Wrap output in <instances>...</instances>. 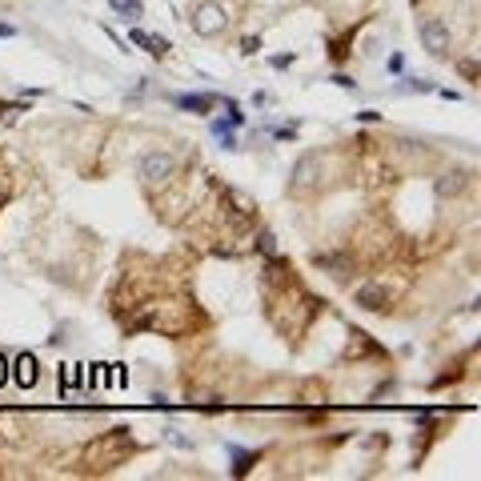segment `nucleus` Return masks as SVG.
Returning <instances> with one entry per match:
<instances>
[{
	"label": "nucleus",
	"instance_id": "obj_1",
	"mask_svg": "<svg viewBox=\"0 0 481 481\" xmlns=\"http://www.w3.org/2000/svg\"><path fill=\"white\" fill-rule=\"evenodd\" d=\"M133 449H137V441H133V429H113V434H105L100 441H92L89 449H85V458L89 465H100V469H113L120 465L125 458H133Z\"/></svg>",
	"mask_w": 481,
	"mask_h": 481
},
{
	"label": "nucleus",
	"instance_id": "obj_2",
	"mask_svg": "<svg viewBox=\"0 0 481 481\" xmlns=\"http://www.w3.org/2000/svg\"><path fill=\"white\" fill-rule=\"evenodd\" d=\"M417 36H421V48H429L434 56H449V28H445V21L425 17L417 24Z\"/></svg>",
	"mask_w": 481,
	"mask_h": 481
},
{
	"label": "nucleus",
	"instance_id": "obj_3",
	"mask_svg": "<svg viewBox=\"0 0 481 481\" xmlns=\"http://www.w3.org/2000/svg\"><path fill=\"white\" fill-rule=\"evenodd\" d=\"M169 177H173V157H169V153L153 149V153L140 157V181L145 184H164Z\"/></svg>",
	"mask_w": 481,
	"mask_h": 481
},
{
	"label": "nucleus",
	"instance_id": "obj_4",
	"mask_svg": "<svg viewBox=\"0 0 481 481\" xmlns=\"http://www.w3.org/2000/svg\"><path fill=\"white\" fill-rule=\"evenodd\" d=\"M193 28H197L201 36H217V32L225 28V8H221V4H201L197 17H193Z\"/></svg>",
	"mask_w": 481,
	"mask_h": 481
},
{
	"label": "nucleus",
	"instance_id": "obj_5",
	"mask_svg": "<svg viewBox=\"0 0 481 481\" xmlns=\"http://www.w3.org/2000/svg\"><path fill=\"white\" fill-rule=\"evenodd\" d=\"M353 305H361L365 313H381V309L389 305V293H385V285H361V289L353 293Z\"/></svg>",
	"mask_w": 481,
	"mask_h": 481
},
{
	"label": "nucleus",
	"instance_id": "obj_6",
	"mask_svg": "<svg viewBox=\"0 0 481 481\" xmlns=\"http://www.w3.org/2000/svg\"><path fill=\"white\" fill-rule=\"evenodd\" d=\"M317 164L321 160L313 157V153H305V157L293 164V189H313V184H317Z\"/></svg>",
	"mask_w": 481,
	"mask_h": 481
},
{
	"label": "nucleus",
	"instance_id": "obj_7",
	"mask_svg": "<svg viewBox=\"0 0 481 481\" xmlns=\"http://www.w3.org/2000/svg\"><path fill=\"white\" fill-rule=\"evenodd\" d=\"M129 41H133V45H140L145 52H153V56H164V52H169V45H164V41H157L153 32H140V28H129Z\"/></svg>",
	"mask_w": 481,
	"mask_h": 481
},
{
	"label": "nucleus",
	"instance_id": "obj_8",
	"mask_svg": "<svg viewBox=\"0 0 481 481\" xmlns=\"http://www.w3.org/2000/svg\"><path fill=\"white\" fill-rule=\"evenodd\" d=\"M317 269H329L333 277L349 273V257H337V253H317Z\"/></svg>",
	"mask_w": 481,
	"mask_h": 481
},
{
	"label": "nucleus",
	"instance_id": "obj_9",
	"mask_svg": "<svg viewBox=\"0 0 481 481\" xmlns=\"http://www.w3.org/2000/svg\"><path fill=\"white\" fill-rule=\"evenodd\" d=\"M177 105H181V109H189V113H209L217 100H213V96H205V92H197V96H177Z\"/></svg>",
	"mask_w": 481,
	"mask_h": 481
},
{
	"label": "nucleus",
	"instance_id": "obj_10",
	"mask_svg": "<svg viewBox=\"0 0 481 481\" xmlns=\"http://www.w3.org/2000/svg\"><path fill=\"white\" fill-rule=\"evenodd\" d=\"M17 369H21V373H17V385H32V381H36V373H41V365H36L32 357H21Z\"/></svg>",
	"mask_w": 481,
	"mask_h": 481
},
{
	"label": "nucleus",
	"instance_id": "obj_11",
	"mask_svg": "<svg viewBox=\"0 0 481 481\" xmlns=\"http://www.w3.org/2000/svg\"><path fill=\"white\" fill-rule=\"evenodd\" d=\"M461 173H445V177H441V181H437V193H441V197H449V193H461Z\"/></svg>",
	"mask_w": 481,
	"mask_h": 481
},
{
	"label": "nucleus",
	"instance_id": "obj_12",
	"mask_svg": "<svg viewBox=\"0 0 481 481\" xmlns=\"http://www.w3.org/2000/svg\"><path fill=\"white\" fill-rule=\"evenodd\" d=\"M113 8H116V12H125V17H133V21L145 12V4H140V0H113Z\"/></svg>",
	"mask_w": 481,
	"mask_h": 481
},
{
	"label": "nucleus",
	"instance_id": "obj_13",
	"mask_svg": "<svg viewBox=\"0 0 481 481\" xmlns=\"http://www.w3.org/2000/svg\"><path fill=\"white\" fill-rule=\"evenodd\" d=\"M257 249H261V253H269V257H273V233H261V237H257Z\"/></svg>",
	"mask_w": 481,
	"mask_h": 481
},
{
	"label": "nucleus",
	"instance_id": "obj_14",
	"mask_svg": "<svg viewBox=\"0 0 481 481\" xmlns=\"http://www.w3.org/2000/svg\"><path fill=\"white\" fill-rule=\"evenodd\" d=\"M4 381H8V361L0 357V385H4Z\"/></svg>",
	"mask_w": 481,
	"mask_h": 481
}]
</instances>
